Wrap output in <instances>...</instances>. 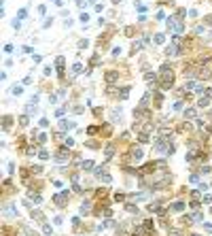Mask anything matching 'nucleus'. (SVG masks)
Instances as JSON below:
<instances>
[{"mask_svg": "<svg viewBox=\"0 0 212 236\" xmlns=\"http://www.w3.org/2000/svg\"><path fill=\"white\" fill-rule=\"evenodd\" d=\"M161 77H163V87H166V89H170V87H172V83H174V72L170 70V66H168V64H163V66H161Z\"/></svg>", "mask_w": 212, "mask_h": 236, "instance_id": "nucleus-1", "label": "nucleus"}, {"mask_svg": "<svg viewBox=\"0 0 212 236\" xmlns=\"http://www.w3.org/2000/svg\"><path fill=\"white\" fill-rule=\"evenodd\" d=\"M66 160H68V151L66 149H59L55 153V162H66Z\"/></svg>", "mask_w": 212, "mask_h": 236, "instance_id": "nucleus-2", "label": "nucleus"}, {"mask_svg": "<svg viewBox=\"0 0 212 236\" xmlns=\"http://www.w3.org/2000/svg\"><path fill=\"white\" fill-rule=\"evenodd\" d=\"M66 198H68L66 194H57V196H55V202L59 204V206H66Z\"/></svg>", "mask_w": 212, "mask_h": 236, "instance_id": "nucleus-3", "label": "nucleus"}, {"mask_svg": "<svg viewBox=\"0 0 212 236\" xmlns=\"http://www.w3.org/2000/svg\"><path fill=\"white\" fill-rule=\"evenodd\" d=\"M121 108H115V111H110V117H112V121H121Z\"/></svg>", "mask_w": 212, "mask_h": 236, "instance_id": "nucleus-4", "label": "nucleus"}, {"mask_svg": "<svg viewBox=\"0 0 212 236\" xmlns=\"http://www.w3.org/2000/svg\"><path fill=\"white\" fill-rule=\"evenodd\" d=\"M187 89H191V91H197V94H199V91H202V85L191 81V83H187Z\"/></svg>", "mask_w": 212, "mask_h": 236, "instance_id": "nucleus-5", "label": "nucleus"}, {"mask_svg": "<svg viewBox=\"0 0 212 236\" xmlns=\"http://www.w3.org/2000/svg\"><path fill=\"white\" fill-rule=\"evenodd\" d=\"M132 157H134V160H140V157H142V149L140 147H134L132 149Z\"/></svg>", "mask_w": 212, "mask_h": 236, "instance_id": "nucleus-6", "label": "nucleus"}, {"mask_svg": "<svg viewBox=\"0 0 212 236\" xmlns=\"http://www.w3.org/2000/svg\"><path fill=\"white\" fill-rule=\"evenodd\" d=\"M81 168H83V170H91V168H93V160H85Z\"/></svg>", "mask_w": 212, "mask_h": 236, "instance_id": "nucleus-7", "label": "nucleus"}, {"mask_svg": "<svg viewBox=\"0 0 212 236\" xmlns=\"http://www.w3.org/2000/svg\"><path fill=\"white\" fill-rule=\"evenodd\" d=\"M185 209V204L183 202H176V204H172V211H183Z\"/></svg>", "mask_w": 212, "mask_h": 236, "instance_id": "nucleus-8", "label": "nucleus"}, {"mask_svg": "<svg viewBox=\"0 0 212 236\" xmlns=\"http://www.w3.org/2000/svg\"><path fill=\"white\" fill-rule=\"evenodd\" d=\"M142 49V43H134V47H132V53H138Z\"/></svg>", "mask_w": 212, "mask_h": 236, "instance_id": "nucleus-9", "label": "nucleus"}, {"mask_svg": "<svg viewBox=\"0 0 212 236\" xmlns=\"http://www.w3.org/2000/svg\"><path fill=\"white\" fill-rule=\"evenodd\" d=\"M2 119H4V121H2V125H4V130H7V128H11V123H13V121H11V117H2Z\"/></svg>", "mask_w": 212, "mask_h": 236, "instance_id": "nucleus-10", "label": "nucleus"}, {"mask_svg": "<svg viewBox=\"0 0 212 236\" xmlns=\"http://www.w3.org/2000/svg\"><path fill=\"white\" fill-rule=\"evenodd\" d=\"M4 215H11V217H13V215H15V209H13V206H4Z\"/></svg>", "mask_w": 212, "mask_h": 236, "instance_id": "nucleus-11", "label": "nucleus"}, {"mask_svg": "<svg viewBox=\"0 0 212 236\" xmlns=\"http://www.w3.org/2000/svg\"><path fill=\"white\" fill-rule=\"evenodd\" d=\"M45 140H47V134H45V132L36 136V143H45Z\"/></svg>", "mask_w": 212, "mask_h": 236, "instance_id": "nucleus-12", "label": "nucleus"}, {"mask_svg": "<svg viewBox=\"0 0 212 236\" xmlns=\"http://www.w3.org/2000/svg\"><path fill=\"white\" fill-rule=\"evenodd\" d=\"M199 77H202V79H208V77H210V70H208V68H204V70L199 72Z\"/></svg>", "mask_w": 212, "mask_h": 236, "instance_id": "nucleus-13", "label": "nucleus"}, {"mask_svg": "<svg viewBox=\"0 0 212 236\" xmlns=\"http://www.w3.org/2000/svg\"><path fill=\"white\" fill-rule=\"evenodd\" d=\"M195 115V108H187V111H185V117H193Z\"/></svg>", "mask_w": 212, "mask_h": 236, "instance_id": "nucleus-14", "label": "nucleus"}, {"mask_svg": "<svg viewBox=\"0 0 212 236\" xmlns=\"http://www.w3.org/2000/svg\"><path fill=\"white\" fill-rule=\"evenodd\" d=\"M81 211H83V213H89V202H83V206H81Z\"/></svg>", "mask_w": 212, "mask_h": 236, "instance_id": "nucleus-15", "label": "nucleus"}, {"mask_svg": "<svg viewBox=\"0 0 212 236\" xmlns=\"http://www.w3.org/2000/svg\"><path fill=\"white\" fill-rule=\"evenodd\" d=\"M26 17H28V11L21 9V11H19V19H26Z\"/></svg>", "mask_w": 212, "mask_h": 236, "instance_id": "nucleus-16", "label": "nucleus"}, {"mask_svg": "<svg viewBox=\"0 0 212 236\" xmlns=\"http://www.w3.org/2000/svg\"><path fill=\"white\" fill-rule=\"evenodd\" d=\"M163 41H166L163 34H157V36H155V43H163Z\"/></svg>", "mask_w": 212, "mask_h": 236, "instance_id": "nucleus-17", "label": "nucleus"}, {"mask_svg": "<svg viewBox=\"0 0 212 236\" xmlns=\"http://www.w3.org/2000/svg\"><path fill=\"white\" fill-rule=\"evenodd\" d=\"M166 53H168V55H174V53H176V47H168Z\"/></svg>", "mask_w": 212, "mask_h": 236, "instance_id": "nucleus-18", "label": "nucleus"}, {"mask_svg": "<svg viewBox=\"0 0 212 236\" xmlns=\"http://www.w3.org/2000/svg\"><path fill=\"white\" fill-rule=\"evenodd\" d=\"M72 72L78 74V72H81V64H74V66H72Z\"/></svg>", "mask_w": 212, "mask_h": 236, "instance_id": "nucleus-19", "label": "nucleus"}, {"mask_svg": "<svg viewBox=\"0 0 212 236\" xmlns=\"http://www.w3.org/2000/svg\"><path fill=\"white\" fill-rule=\"evenodd\" d=\"M106 79H108V81H115V79H117V74H115V72H108V74H106Z\"/></svg>", "mask_w": 212, "mask_h": 236, "instance_id": "nucleus-20", "label": "nucleus"}, {"mask_svg": "<svg viewBox=\"0 0 212 236\" xmlns=\"http://www.w3.org/2000/svg\"><path fill=\"white\" fill-rule=\"evenodd\" d=\"M144 79H146V81H153V79H155V74H153V72H146V74H144Z\"/></svg>", "mask_w": 212, "mask_h": 236, "instance_id": "nucleus-21", "label": "nucleus"}, {"mask_svg": "<svg viewBox=\"0 0 212 236\" xmlns=\"http://www.w3.org/2000/svg\"><path fill=\"white\" fill-rule=\"evenodd\" d=\"M180 108H183V102H180V100H178V102L174 104V111H180Z\"/></svg>", "mask_w": 212, "mask_h": 236, "instance_id": "nucleus-22", "label": "nucleus"}, {"mask_svg": "<svg viewBox=\"0 0 212 236\" xmlns=\"http://www.w3.org/2000/svg\"><path fill=\"white\" fill-rule=\"evenodd\" d=\"M38 155H40V160H47V157H49V153H47V151H40Z\"/></svg>", "mask_w": 212, "mask_h": 236, "instance_id": "nucleus-23", "label": "nucleus"}, {"mask_svg": "<svg viewBox=\"0 0 212 236\" xmlns=\"http://www.w3.org/2000/svg\"><path fill=\"white\" fill-rule=\"evenodd\" d=\"M199 106H208V98H202L199 100Z\"/></svg>", "mask_w": 212, "mask_h": 236, "instance_id": "nucleus-24", "label": "nucleus"}, {"mask_svg": "<svg viewBox=\"0 0 212 236\" xmlns=\"http://www.w3.org/2000/svg\"><path fill=\"white\" fill-rule=\"evenodd\" d=\"M53 2H55V4H62V2H64V0H53Z\"/></svg>", "mask_w": 212, "mask_h": 236, "instance_id": "nucleus-25", "label": "nucleus"}]
</instances>
